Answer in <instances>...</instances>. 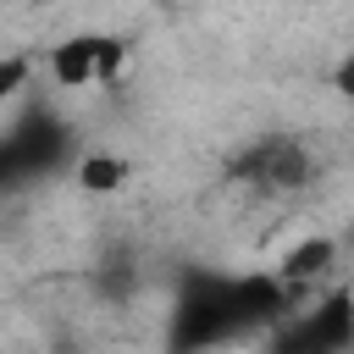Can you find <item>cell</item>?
Segmentation results:
<instances>
[{
    "label": "cell",
    "instance_id": "4",
    "mask_svg": "<svg viewBox=\"0 0 354 354\" xmlns=\"http://www.w3.org/2000/svg\"><path fill=\"white\" fill-rule=\"evenodd\" d=\"M348 332H354L348 299H326V304L315 310V321H304L288 343H299V348H337V343H348Z\"/></svg>",
    "mask_w": 354,
    "mask_h": 354
},
{
    "label": "cell",
    "instance_id": "8",
    "mask_svg": "<svg viewBox=\"0 0 354 354\" xmlns=\"http://www.w3.org/2000/svg\"><path fill=\"white\" fill-rule=\"evenodd\" d=\"M337 88H343V94H348V100H354V55H348V61H343V66H337Z\"/></svg>",
    "mask_w": 354,
    "mask_h": 354
},
{
    "label": "cell",
    "instance_id": "1",
    "mask_svg": "<svg viewBox=\"0 0 354 354\" xmlns=\"http://www.w3.org/2000/svg\"><path fill=\"white\" fill-rule=\"evenodd\" d=\"M122 39H105V33H77V39H66V44H55V55H50V72H55V83H66V88H88V83H111L116 72H122Z\"/></svg>",
    "mask_w": 354,
    "mask_h": 354
},
{
    "label": "cell",
    "instance_id": "7",
    "mask_svg": "<svg viewBox=\"0 0 354 354\" xmlns=\"http://www.w3.org/2000/svg\"><path fill=\"white\" fill-rule=\"evenodd\" d=\"M22 83H28V61L22 55H0V100H11Z\"/></svg>",
    "mask_w": 354,
    "mask_h": 354
},
{
    "label": "cell",
    "instance_id": "2",
    "mask_svg": "<svg viewBox=\"0 0 354 354\" xmlns=\"http://www.w3.org/2000/svg\"><path fill=\"white\" fill-rule=\"evenodd\" d=\"M243 183H260V188H304L310 183V155L293 144V138H260L249 155H238L232 166Z\"/></svg>",
    "mask_w": 354,
    "mask_h": 354
},
{
    "label": "cell",
    "instance_id": "5",
    "mask_svg": "<svg viewBox=\"0 0 354 354\" xmlns=\"http://www.w3.org/2000/svg\"><path fill=\"white\" fill-rule=\"evenodd\" d=\"M332 266V238H310V243H299L288 260H282V282H310V277H321Z\"/></svg>",
    "mask_w": 354,
    "mask_h": 354
},
{
    "label": "cell",
    "instance_id": "6",
    "mask_svg": "<svg viewBox=\"0 0 354 354\" xmlns=\"http://www.w3.org/2000/svg\"><path fill=\"white\" fill-rule=\"evenodd\" d=\"M77 177H83V188H94V194H111V188L127 177V166H122L116 155H88V160L77 166Z\"/></svg>",
    "mask_w": 354,
    "mask_h": 354
},
{
    "label": "cell",
    "instance_id": "3",
    "mask_svg": "<svg viewBox=\"0 0 354 354\" xmlns=\"http://www.w3.org/2000/svg\"><path fill=\"white\" fill-rule=\"evenodd\" d=\"M55 155H61V133H55V127H22L17 138L0 144V183L33 177V171L50 166Z\"/></svg>",
    "mask_w": 354,
    "mask_h": 354
}]
</instances>
